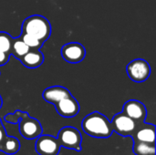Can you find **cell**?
Here are the masks:
<instances>
[{
	"label": "cell",
	"instance_id": "7c38bea8",
	"mask_svg": "<svg viewBox=\"0 0 156 155\" xmlns=\"http://www.w3.org/2000/svg\"><path fill=\"white\" fill-rule=\"evenodd\" d=\"M71 93L69 91V90L61 86H52L47 88L42 93L44 100L53 105H55L61 100L69 97Z\"/></svg>",
	"mask_w": 156,
	"mask_h": 155
},
{
	"label": "cell",
	"instance_id": "ba28073f",
	"mask_svg": "<svg viewBox=\"0 0 156 155\" xmlns=\"http://www.w3.org/2000/svg\"><path fill=\"white\" fill-rule=\"evenodd\" d=\"M62 58L69 63H79L82 61L86 56L85 48L77 42H71L64 45L61 48Z\"/></svg>",
	"mask_w": 156,
	"mask_h": 155
},
{
	"label": "cell",
	"instance_id": "5bb4252c",
	"mask_svg": "<svg viewBox=\"0 0 156 155\" xmlns=\"http://www.w3.org/2000/svg\"><path fill=\"white\" fill-rule=\"evenodd\" d=\"M20 150L19 141L13 136H6L0 146V152L5 154H15Z\"/></svg>",
	"mask_w": 156,
	"mask_h": 155
},
{
	"label": "cell",
	"instance_id": "9c48e42d",
	"mask_svg": "<svg viewBox=\"0 0 156 155\" xmlns=\"http://www.w3.org/2000/svg\"><path fill=\"white\" fill-rule=\"evenodd\" d=\"M122 112L137 123L144 122L147 116V111L144 104L136 100L126 101L123 105Z\"/></svg>",
	"mask_w": 156,
	"mask_h": 155
},
{
	"label": "cell",
	"instance_id": "7a4b0ae2",
	"mask_svg": "<svg viewBox=\"0 0 156 155\" xmlns=\"http://www.w3.org/2000/svg\"><path fill=\"white\" fill-rule=\"evenodd\" d=\"M22 33L31 35L41 42H44L48 39L51 33V26L49 21L39 15H34L23 22L22 25Z\"/></svg>",
	"mask_w": 156,
	"mask_h": 155
},
{
	"label": "cell",
	"instance_id": "2e32d148",
	"mask_svg": "<svg viewBox=\"0 0 156 155\" xmlns=\"http://www.w3.org/2000/svg\"><path fill=\"white\" fill-rule=\"evenodd\" d=\"M30 50V48L21 40L20 37L17 38H13V42H12V47H11V50H10V54L14 55L16 58H17L18 59H20L25 54H27L28 51Z\"/></svg>",
	"mask_w": 156,
	"mask_h": 155
},
{
	"label": "cell",
	"instance_id": "603a6c76",
	"mask_svg": "<svg viewBox=\"0 0 156 155\" xmlns=\"http://www.w3.org/2000/svg\"><path fill=\"white\" fill-rule=\"evenodd\" d=\"M1 124H2V122H1V120H0V125H1Z\"/></svg>",
	"mask_w": 156,
	"mask_h": 155
},
{
	"label": "cell",
	"instance_id": "4fadbf2b",
	"mask_svg": "<svg viewBox=\"0 0 156 155\" xmlns=\"http://www.w3.org/2000/svg\"><path fill=\"white\" fill-rule=\"evenodd\" d=\"M19 60L25 67L28 69H36L42 65L44 56L38 49H32L25 54Z\"/></svg>",
	"mask_w": 156,
	"mask_h": 155
},
{
	"label": "cell",
	"instance_id": "30bf717a",
	"mask_svg": "<svg viewBox=\"0 0 156 155\" xmlns=\"http://www.w3.org/2000/svg\"><path fill=\"white\" fill-rule=\"evenodd\" d=\"M133 143L144 142L155 143V126L154 124L141 122L137 124V127L131 136Z\"/></svg>",
	"mask_w": 156,
	"mask_h": 155
},
{
	"label": "cell",
	"instance_id": "ffe728a7",
	"mask_svg": "<svg viewBox=\"0 0 156 155\" xmlns=\"http://www.w3.org/2000/svg\"><path fill=\"white\" fill-rule=\"evenodd\" d=\"M9 54L0 51V65H5L8 61Z\"/></svg>",
	"mask_w": 156,
	"mask_h": 155
},
{
	"label": "cell",
	"instance_id": "e0dca14e",
	"mask_svg": "<svg viewBox=\"0 0 156 155\" xmlns=\"http://www.w3.org/2000/svg\"><path fill=\"white\" fill-rule=\"evenodd\" d=\"M19 37L30 49H39L42 47L43 42H41L39 39H37V37H35L31 35L22 33Z\"/></svg>",
	"mask_w": 156,
	"mask_h": 155
},
{
	"label": "cell",
	"instance_id": "d6986e66",
	"mask_svg": "<svg viewBox=\"0 0 156 155\" xmlns=\"http://www.w3.org/2000/svg\"><path fill=\"white\" fill-rule=\"evenodd\" d=\"M27 114H28L27 112H23V111H16L13 114H7L5 117V121L6 122H9V123H17V122H19V121L24 116H26Z\"/></svg>",
	"mask_w": 156,
	"mask_h": 155
},
{
	"label": "cell",
	"instance_id": "8fae6325",
	"mask_svg": "<svg viewBox=\"0 0 156 155\" xmlns=\"http://www.w3.org/2000/svg\"><path fill=\"white\" fill-rule=\"evenodd\" d=\"M57 112L64 118H72L75 117L80 111V104L78 100L70 95L58 103L55 104Z\"/></svg>",
	"mask_w": 156,
	"mask_h": 155
},
{
	"label": "cell",
	"instance_id": "44dd1931",
	"mask_svg": "<svg viewBox=\"0 0 156 155\" xmlns=\"http://www.w3.org/2000/svg\"><path fill=\"white\" fill-rule=\"evenodd\" d=\"M6 136H7V134H6L5 129V127H4V125L1 124V125H0V146H1L2 143L4 142V140L5 139Z\"/></svg>",
	"mask_w": 156,
	"mask_h": 155
},
{
	"label": "cell",
	"instance_id": "8992f818",
	"mask_svg": "<svg viewBox=\"0 0 156 155\" xmlns=\"http://www.w3.org/2000/svg\"><path fill=\"white\" fill-rule=\"evenodd\" d=\"M19 132L23 138L34 140L42 134L43 129L37 119L31 118L27 114L19 121Z\"/></svg>",
	"mask_w": 156,
	"mask_h": 155
},
{
	"label": "cell",
	"instance_id": "7402d4cb",
	"mask_svg": "<svg viewBox=\"0 0 156 155\" xmlns=\"http://www.w3.org/2000/svg\"><path fill=\"white\" fill-rule=\"evenodd\" d=\"M2 103H3V101H2V99H1V96H0V108L2 107Z\"/></svg>",
	"mask_w": 156,
	"mask_h": 155
},
{
	"label": "cell",
	"instance_id": "277c9868",
	"mask_svg": "<svg viewBox=\"0 0 156 155\" xmlns=\"http://www.w3.org/2000/svg\"><path fill=\"white\" fill-rule=\"evenodd\" d=\"M126 71L133 81L141 83L144 82L150 77L151 67L145 59L136 58L127 65Z\"/></svg>",
	"mask_w": 156,
	"mask_h": 155
},
{
	"label": "cell",
	"instance_id": "9a60e30c",
	"mask_svg": "<svg viewBox=\"0 0 156 155\" xmlns=\"http://www.w3.org/2000/svg\"><path fill=\"white\" fill-rule=\"evenodd\" d=\"M133 153L135 155H155V143L135 142L133 143Z\"/></svg>",
	"mask_w": 156,
	"mask_h": 155
},
{
	"label": "cell",
	"instance_id": "52a82bcc",
	"mask_svg": "<svg viewBox=\"0 0 156 155\" xmlns=\"http://www.w3.org/2000/svg\"><path fill=\"white\" fill-rule=\"evenodd\" d=\"M36 151L39 155H58L60 145L58 139L51 135H40L37 138Z\"/></svg>",
	"mask_w": 156,
	"mask_h": 155
},
{
	"label": "cell",
	"instance_id": "3957f363",
	"mask_svg": "<svg viewBox=\"0 0 156 155\" xmlns=\"http://www.w3.org/2000/svg\"><path fill=\"white\" fill-rule=\"evenodd\" d=\"M57 139L59 145L64 148L74 150L76 152L81 151V133L74 127L67 126L62 128L58 132Z\"/></svg>",
	"mask_w": 156,
	"mask_h": 155
},
{
	"label": "cell",
	"instance_id": "ac0fdd59",
	"mask_svg": "<svg viewBox=\"0 0 156 155\" xmlns=\"http://www.w3.org/2000/svg\"><path fill=\"white\" fill-rule=\"evenodd\" d=\"M13 37L5 32H0V51L5 53H10L12 47Z\"/></svg>",
	"mask_w": 156,
	"mask_h": 155
},
{
	"label": "cell",
	"instance_id": "6da1fadb",
	"mask_svg": "<svg viewBox=\"0 0 156 155\" xmlns=\"http://www.w3.org/2000/svg\"><path fill=\"white\" fill-rule=\"evenodd\" d=\"M81 128L89 136L100 139L109 138L113 132L108 118L98 111L87 115L81 122Z\"/></svg>",
	"mask_w": 156,
	"mask_h": 155
},
{
	"label": "cell",
	"instance_id": "5b68a950",
	"mask_svg": "<svg viewBox=\"0 0 156 155\" xmlns=\"http://www.w3.org/2000/svg\"><path fill=\"white\" fill-rule=\"evenodd\" d=\"M111 123L113 132L122 137H131L138 124L123 112L116 114Z\"/></svg>",
	"mask_w": 156,
	"mask_h": 155
}]
</instances>
